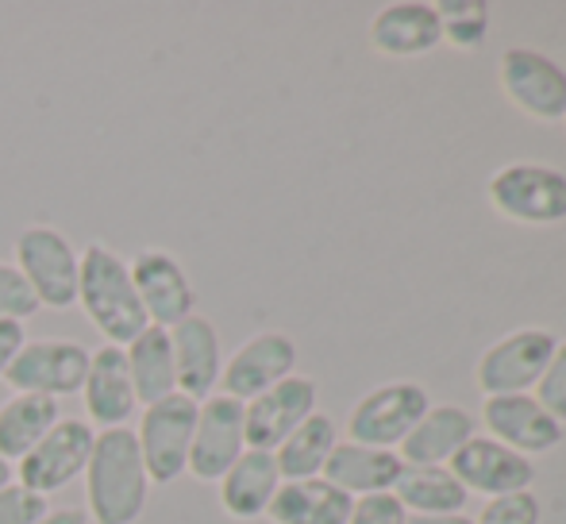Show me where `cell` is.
I'll return each instance as SVG.
<instances>
[{
    "label": "cell",
    "instance_id": "1",
    "mask_svg": "<svg viewBox=\"0 0 566 524\" xmlns=\"http://www.w3.org/2000/svg\"><path fill=\"white\" fill-rule=\"evenodd\" d=\"M150 474L135 428H101L85 467V502L93 524H135L147 510Z\"/></svg>",
    "mask_w": 566,
    "mask_h": 524
},
{
    "label": "cell",
    "instance_id": "2",
    "mask_svg": "<svg viewBox=\"0 0 566 524\" xmlns=\"http://www.w3.org/2000/svg\"><path fill=\"white\" fill-rule=\"evenodd\" d=\"M77 305L113 347H127L143 328H150L135 293L132 266L108 243H90L77 255Z\"/></svg>",
    "mask_w": 566,
    "mask_h": 524
},
{
    "label": "cell",
    "instance_id": "3",
    "mask_svg": "<svg viewBox=\"0 0 566 524\" xmlns=\"http://www.w3.org/2000/svg\"><path fill=\"white\" fill-rule=\"evenodd\" d=\"M490 205L513 224L552 228L566 220V174L544 163H509L485 186Z\"/></svg>",
    "mask_w": 566,
    "mask_h": 524
},
{
    "label": "cell",
    "instance_id": "4",
    "mask_svg": "<svg viewBox=\"0 0 566 524\" xmlns=\"http://www.w3.org/2000/svg\"><path fill=\"white\" fill-rule=\"evenodd\" d=\"M197 409H201V401H193L186 394H170L143 409L135 440H139L143 467H147L150 482H158V486H170V482H178L186 474Z\"/></svg>",
    "mask_w": 566,
    "mask_h": 524
},
{
    "label": "cell",
    "instance_id": "5",
    "mask_svg": "<svg viewBox=\"0 0 566 524\" xmlns=\"http://www.w3.org/2000/svg\"><path fill=\"white\" fill-rule=\"evenodd\" d=\"M15 266L28 277L39 308L77 305V251L51 224H31L15 235Z\"/></svg>",
    "mask_w": 566,
    "mask_h": 524
},
{
    "label": "cell",
    "instance_id": "6",
    "mask_svg": "<svg viewBox=\"0 0 566 524\" xmlns=\"http://www.w3.org/2000/svg\"><path fill=\"white\" fill-rule=\"evenodd\" d=\"M93 440H97V428L90 420L62 417L28 455L15 463V482L28 486L31 494H59L62 486H70L74 479H82L85 467L93 455Z\"/></svg>",
    "mask_w": 566,
    "mask_h": 524
},
{
    "label": "cell",
    "instance_id": "7",
    "mask_svg": "<svg viewBox=\"0 0 566 524\" xmlns=\"http://www.w3.org/2000/svg\"><path fill=\"white\" fill-rule=\"evenodd\" d=\"M555 339L552 328H516L509 336H501L497 344H490L482 352L474 367V382L485 397H509L524 394L544 378L547 363H552Z\"/></svg>",
    "mask_w": 566,
    "mask_h": 524
},
{
    "label": "cell",
    "instance_id": "8",
    "mask_svg": "<svg viewBox=\"0 0 566 524\" xmlns=\"http://www.w3.org/2000/svg\"><path fill=\"white\" fill-rule=\"evenodd\" d=\"M432 409L428 390L420 382H386L370 390L363 401H355L347 417V440L363 448L394 451L405 443V436L420 425V417Z\"/></svg>",
    "mask_w": 566,
    "mask_h": 524
},
{
    "label": "cell",
    "instance_id": "9",
    "mask_svg": "<svg viewBox=\"0 0 566 524\" xmlns=\"http://www.w3.org/2000/svg\"><path fill=\"white\" fill-rule=\"evenodd\" d=\"M90 375V347L77 339H35L23 344L20 355L8 367V386L15 394H43V397H70L82 394Z\"/></svg>",
    "mask_w": 566,
    "mask_h": 524
},
{
    "label": "cell",
    "instance_id": "10",
    "mask_svg": "<svg viewBox=\"0 0 566 524\" xmlns=\"http://www.w3.org/2000/svg\"><path fill=\"white\" fill-rule=\"evenodd\" d=\"M501 90L524 116L555 124L566 116V70L532 46H513L501 54Z\"/></svg>",
    "mask_w": 566,
    "mask_h": 524
},
{
    "label": "cell",
    "instance_id": "11",
    "mask_svg": "<svg viewBox=\"0 0 566 524\" xmlns=\"http://www.w3.org/2000/svg\"><path fill=\"white\" fill-rule=\"evenodd\" d=\"M247 451L243 436V401L228 394H212L197 409L193 443H189V467L197 482H220L239 455Z\"/></svg>",
    "mask_w": 566,
    "mask_h": 524
},
{
    "label": "cell",
    "instance_id": "12",
    "mask_svg": "<svg viewBox=\"0 0 566 524\" xmlns=\"http://www.w3.org/2000/svg\"><path fill=\"white\" fill-rule=\"evenodd\" d=\"M127 266H132L135 293H139L143 313H147L150 324L174 328V324L197 313V290L178 255H170L163 248H143L135 251V259Z\"/></svg>",
    "mask_w": 566,
    "mask_h": 524
},
{
    "label": "cell",
    "instance_id": "13",
    "mask_svg": "<svg viewBox=\"0 0 566 524\" xmlns=\"http://www.w3.org/2000/svg\"><path fill=\"white\" fill-rule=\"evenodd\" d=\"M316 412V382L290 375L259 397L243 401V436L251 451H277L282 440Z\"/></svg>",
    "mask_w": 566,
    "mask_h": 524
},
{
    "label": "cell",
    "instance_id": "14",
    "mask_svg": "<svg viewBox=\"0 0 566 524\" xmlns=\"http://www.w3.org/2000/svg\"><path fill=\"white\" fill-rule=\"evenodd\" d=\"M448 471L467 486V494H485V497H505L521 494L536 482V467L528 455H516L513 448L490 440V436H474L470 443H462L454 451Z\"/></svg>",
    "mask_w": 566,
    "mask_h": 524
},
{
    "label": "cell",
    "instance_id": "15",
    "mask_svg": "<svg viewBox=\"0 0 566 524\" xmlns=\"http://www.w3.org/2000/svg\"><path fill=\"white\" fill-rule=\"evenodd\" d=\"M293 367H297V344L285 332H259L247 344H239L231 359H224L220 394L235 397V401H251L282 378H290Z\"/></svg>",
    "mask_w": 566,
    "mask_h": 524
},
{
    "label": "cell",
    "instance_id": "16",
    "mask_svg": "<svg viewBox=\"0 0 566 524\" xmlns=\"http://www.w3.org/2000/svg\"><path fill=\"white\" fill-rule=\"evenodd\" d=\"M482 425L490 428V440L513 448L516 455H547L563 443V425L532 394L485 397Z\"/></svg>",
    "mask_w": 566,
    "mask_h": 524
},
{
    "label": "cell",
    "instance_id": "17",
    "mask_svg": "<svg viewBox=\"0 0 566 524\" xmlns=\"http://www.w3.org/2000/svg\"><path fill=\"white\" fill-rule=\"evenodd\" d=\"M174 370H178V394L205 401L217 394L220 370H224V352H220V332L209 316L193 313L170 328Z\"/></svg>",
    "mask_w": 566,
    "mask_h": 524
},
{
    "label": "cell",
    "instance_id": "18",
    "mask_svg": "<svg viewBox=\"0 0 566 524\" xmlns=\"http://www.w3.org/2000/svg\"><path fill=\"white\" fill-rule=\"evenodd\" d=\"M82 397L93 428H127V420L139 409V397H135L132 375H127L124 347L105 344L90 352V375H85Z\"/></svg>",
    "mask_w": 566,
    "mask_h": 524
},
{
    "label": "cell",
    "instance_id": "19",
    "mask_svg": "<svg viewBox=\"0 0 566 524\" xmlns=\"http://www.w3.org/2000/svg\"><path fill=\"white\" fill-rule=\"evenodd\" d=\"M440 43V15H436V4H424V0H397V4L378 8V15L370 20V46L389 59L432 54Z\"/></svg>",
    "mask_w": 566,
    "mask_h": 524
},
{
    "label": "cell",
    "instance_id": "20",
    "mask_svg": "<svg viewBox=\"0 0 566 524\" xmlns=\"http://www.w3.org/2000/svg\"><path fill=\"white\" fill-rule=\"evenodd\" d=\"M401 471H405V463H401V455H397V451L363 448V443L339 440L321 479L332 482V486L343 490V494H350L358 502V497L394 494Z\"/></svg>",
    "mask_w": 566,
    "mask_h": 524
},
{
    "label": "cell",
    "instance_id": "21",
    "mask_svg": "<svg viewBox=\"0 0 566 524\" xmlns=\"http://www.w3.org/2000/svg\"><path fill=\"white\" fill-rule=\"evenodd\" d=\"M217 486H220V505H224L228 517L235 521L266 517L270 502H274L277 486H282V471L274 463V451L247 448Z\"/></svg>",
    "mask_w": 566,
    "mask_h": 524
},
{
    "label": "cell",
    "instance_id": "22",
    "mask_svg": "<svg viewBox=\"0 0 566 524\" xmlns=\"http://www.w3.org/2000/svg\"><path fill=\"white\" fill-rule=\"evenodd\" d=\"M474 440V417L459 405H432L420 425L405 436L401 463L405 467H448L462 443Z\"/></svg>",
    "mask_w": 566,
    "mask_h": 524
},
{
    "label": "cell",
    "instance_id": "23",
    "mask_svg": "<svg viewBox=\"0 0 566 524\" xmlns=\"http://www.w3.org/2000/svg\"><path fill=\"white\" fill-rule=\"evenodd\" d=\"M355 497L324 479L282 482L266 510L270 524H347Z\"/></svg>",
    "mask_w": 566,
    "mask_h": 524
},
{
    "label": "cell",
    "instance_id": "24",
    "mask_svg": "<svg viewBox=\"0 0 566 524\" xmlns=\"http://www.w3.org/2000/svg\"><path fill=\"white\" fill-rule=\"evenodd\" d=\"M127 355V375H132L135 397L139 405L163 401V397L178 394V370H174V347H170V328H143L132 344L124 347Z\"/></svg>",
    "mask_w": 566,
    "mask_h": 524
},
{
    "label": "cell",
    "instance_id": "25",
    "mask_svg": "<svg viewBox=\"0 0 566 524\" xmlns=\"http://www.w3.org/2000/svg\"><path fill=\"white\" fill-rule=\"evenodd\" d=\"M336 443H339V428L328 412H313L308 420H301V425L282 440V448L274 451V463H277V471H282V482L321 479L332 451H336Z\"/></svg>",
    "mask_w": 566,
    "mask_h": 524
},
{
    "label": "cell",
    "instance_id": "26",
    "mask_svg": "<svg viewBox=\"0 0 566 524\" xmlns=\"http://www.w3.org/2000/svg\"><path fill=\"white\" fill-rule=\"evenodd\" d=\"M62 420V405L43 394H15L0 405V459L20 463L46 432Z\"/></svg>",
    "mask_w": 566,
    "mask_h": 524
},
{
    "label": "cell",
    "instance_id": "27",
    "mask_svg": "<svg viewBox=\"0 0 566 524\" xmlns=\"http://www.w3.org/2000/svg\"><path fill=\"white\" fill-rule=\"evenodd\" d=\"M394 497L405 505L409 517H448V513H462L467 486L448 467H405Z\"/></svg>",
    "mask_w": 566,
    "mask_h": 524
},
{
    "label": "cell",
    "instance_id": "28",
    "mask_svg": "<svg viewBox=\"0 0 566 524\" xmlns=\"http://www.w3.org/2000/svg\"><path fill=\"white\" fill-rule=\"evenodd\" d=\"M440 31L459 51H478L490 35V4L485 0H440L436 4Z\"/></svg>",
    "mask_w": 566,
    "mask_h": 524
},
{
    "label": "cell",
    "instance_id": "29",
    "mask_svg": "<svg viewBox=\"0 0 566 524\" xmlns=\"http://www.w3.org/2000/svg\"><path fill=\"white\" fill-rule=\"evenodd\" d=\"M31 313H39V301L31 293L28 277L20 274L15 262H0V321H28Z\"/></svg>",
    "mask_w": 566,
    "mask_h": 524
},
{
    "label": "cell",
    "instance_id": "30",
    "mask_svg": "<svg viewBox=\"0 0 566 524\" xmlns=\"http://www.w3.org/2000/svg\"><path fill=\"white\" fill-rule=\"evenodd\" d=\"M539 513H544L539 497L532 490H521V494L490 497L474 524H539Z\"/></svg>",
    "mask_w": 566,
    "mask_h": 524
},
{
    "label": "cell",
    "instance_id": "31",
    "mask_svg": "<svg viewBox=\"0 0 566 524\" xmlns=\"http://www.w3.org/2000/svg\"><path fill=\"white\" fill-rule=\"evenodd\" d=\"M46 513H51V502L43 494H31L20 482L0 490V524H35Z\"/></svg>",
    "mask_w": 566,
    "mask_h": 524
},
{
    "label": "cell",
    "instance_id": "32",
    "mask_svg": "<svg viewBox=\"0 0 566 524\" xmlns=\"http://www.w3.org/2000/svg\"><path fill=\"white\" fill-rule=\"evenodd\" d=\"M532 397H536V401L544 405L559 425H566V339L555 347L552 363H547L544 378L536 382V394Z\"/></svg>",
    "mask_w": 566,
    "mask_h": 524
},
{
    "label": "cell",
    "instance_id": "33",
    "mask_svg": "<svg viewBox=\"0 0 566 524\" xmlns=\"http://www.w3.org/2000/svg\"><path fill=\"white\" fill-rule=\"evenodd\" d=\"M405 521H409V513H405V505L394 494H374V497H358L347 524H405Z\"/></svg>",
    "mask_w": 566,
    "mask_h": 524
},
{
    "label": "cell",
    "instance_id": "34",
    "mask_svg": "<svg viewBox=\"0 0 566 524\" xmlns=\"http://www.w3.org/2000/svg\"><path fill=\"white\" fill-rule=\"evenodd\" d=\"M23 344H28V339H23V324L20 321H0V378L8 375V367H12V359L20 355Z\"/></svg>",
    "mask_w": 566,
    "mask_h": 524
},
{
    "label": "cell",
    "instance_id": "35",
    "mask_svg": "<svg viewBox=\"0 0 566 524\" xmlns=\"http://www.w3.org/2000/svg\"><path fill=\"white\" fill-rule=\"evenodd\" d=\"M35 524H93V521H90V513H85V510L66 505V510H51L43 521H35Z\"/></svg>",
    "mask_w": 566,
    "mask_h": 524
},
{
    "label": "cell",
    "instance_id": "36",
    "mask_svg": "<svg viewBox=\"0 0 566 524\" xmlns=\"http://www.w3.org/2000/svg\"><path fill=\"white\" fill-rule=\"evenodd\" d=\"M405 524H474V517H462V513H448V517H409Z\"/></svg>",
    "mask_w": 566,
    "mask_h": 524
},
{
    "label": "cell",
    "instance_id": "37",
    "mask_svg": "<svg viewBox=\"0 0 566 524\" xmlns=\"http://www.w3.org/2000/svg\"><path fill=\"white\" fill-rule=\"evenodd\" d=\"M12 482H15V467L8 463V459H0V490L12 486Z\"/></svg>",
    "mask_w": 566,
    "mask_h": 524
},
{
    "label": "cell",
    "instance_id": "38",
    "mask_svg": "<svg viewBox=\"0 0 566 524\" xmlns=\"http://www.w3.org/2000/svg\"><path fill=\"white\" fill-rule=\"evenodd\" d=\"M563 120H566V116H563Z\"/></svg>",
    "mask_w": 566,
    "mask_h": 524
}]
</instances>
